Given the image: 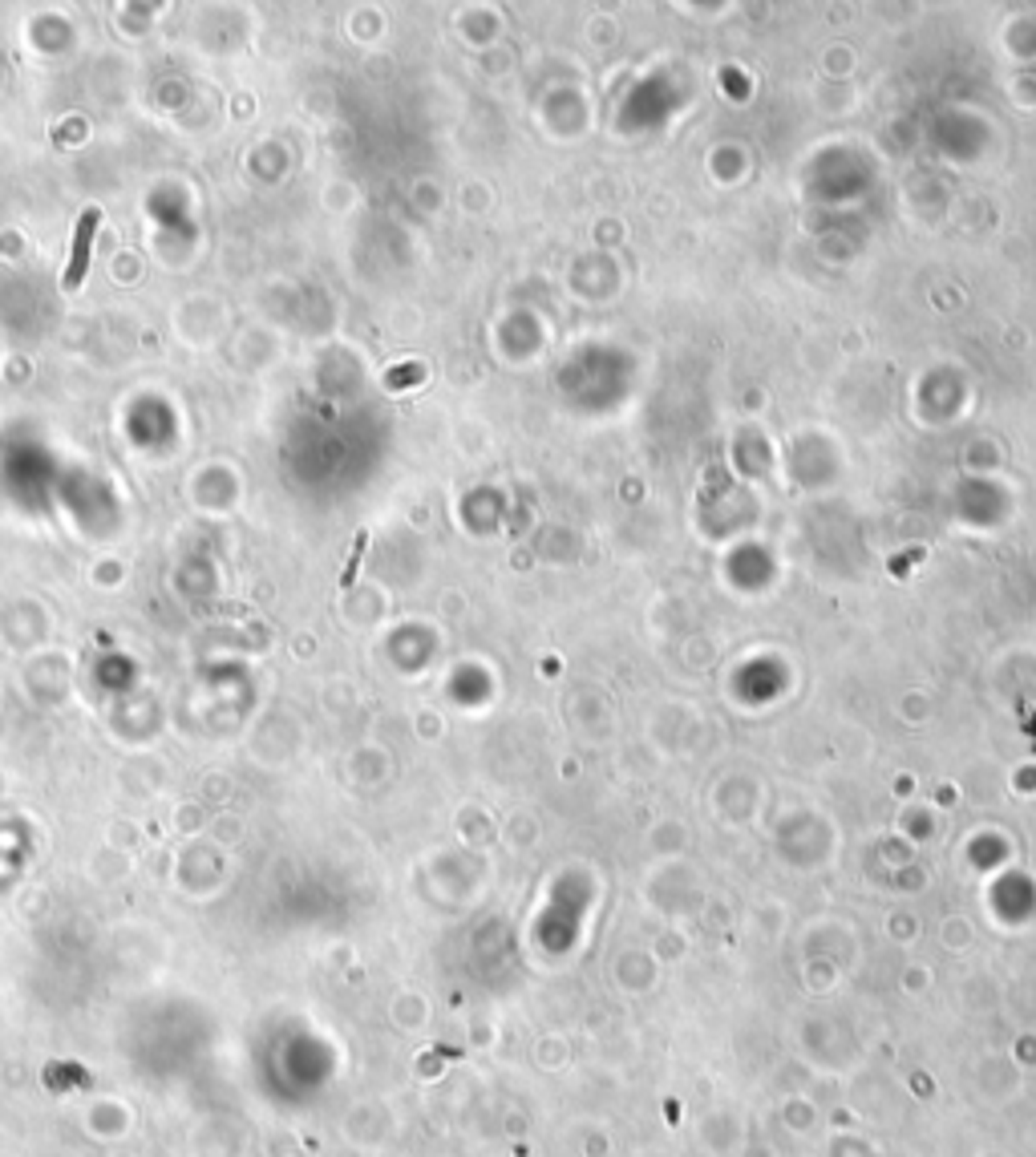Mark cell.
I'll return each mask as SVG.
<instances>
[{
	"label": "cell",
	"instance_id": "2",
	"mask_svg": "<svg viewBox=\"0 0 1036 1157\" xmlns=\"http://www.w3.org/2000/svg\"><path fill=\"white\" fill-rule=\"evenodd\" d=\"M361 555H365V534H361V539H357V551H352V559H349V571H344V579H340V583H344V587H349L352 579H357V567H361Z\"/></svg>",
	"mask_w": 1036,
	"mask_h": 1157
},
{
	"label": "cell",
	"instance_id": "1",
	"mask_svg": "<svg viewBox=\"0 0 1036 1157\" xmlns=\"http://www.w3.org/2000/svg\"><path fill=\"white\" fill-rule=\"evenodd\" d=\"M93 235H98V207H85L78 219V235H73V255H69V268H65V292H78L81 280H85V268H90V248H93Z\"/></svg>",
	"mask_w": 1036,
	"mask_h": 1157
}]
</instances>
